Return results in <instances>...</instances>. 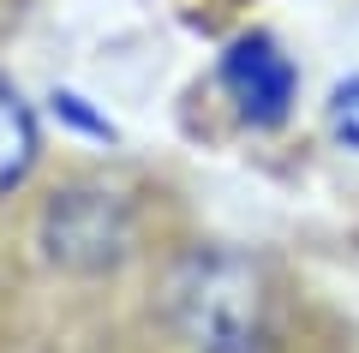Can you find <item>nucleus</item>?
Returning <instances> with one entry per match:
<instances>
[{
    "instance_id": "f257e3e1",
    "label": "nucleus",
    "mask_w": 359,
    "mask_h": 353,
    "mask_svg": "<svg viewBox=\"0 0 359 353\" xmlns=\"http://www.w3.org/2000/svg\"><path fill=\"white\" fill-rule=\"evenodd\" d=\"M180 305H186V329L198 353H264V300L245 264L233 258L198 264V281L180 293Z\"/></svg>"
},
{
    "instance_id": "f03ea898",
    "label": "nucleus",
    "mask_w": 359,
    "mask_h": 353,
    "mask_svg": "<svg viewBox=\"0 0 359 353\" xmlns=\"http://www.w3.org/2000/svg\"><path fill=\"white\" fill-rule=\"evenodd\" d=\"M132 240V215L114 192H60V198L42 210V246H48L54 264L66 269H108L126 258Z\"/></svg>"
},
{
    "instance_id": "7ed1b4c3",
    "label": "nucleus",
    "mask_w": 359,
    "mask_h": 353,
    "mask_svg": "<svg viewBox=\"0 0 359 353\" xmlns=\"http://www.w3.org/2000/svg\"><path fill=\"white\" fill-rule=\"evenodd\" d=\"M222 90L233 96L240 120H252V126H282L287 108H294L299 72L269 36H240L222 54Z\"/></svg>"
},
{
    "instance_id": "20e7f679",
    "label": "nucleus",
    "mask_w": 359,
    "mask_h": 353,
    "mask_svg": "<svg viewBox=\"0 0 359 353\" xmlns=\"http://www.w3.org/2000/svg\"><path fill=\"white\" fill-rule=\"evenodd\" d=\"M36 144H42V138H36V114H30L25 96L0 78V198H6V192L30 174Z\"/></svg>"
},
{
    "instance_id": "39448f33",
    "label": "nucleus",
    "mask_w": 359,
    "mask_h": 353,
    "mask_svg": "<svg viewBox=\"0 0 359 353\" xmlns=\"http://www.w3.org/2000/svg\"><path fill=\"white\" fill-rule=\"evenodd\" d=\"M330 132L347 144V150H359V78H347V84L330 96Z\"/></svg>"
}]
</instances>
